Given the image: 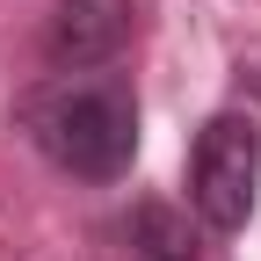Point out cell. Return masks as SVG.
Listing matches in <instances>:
<instances>
[{
	"label": "cell",
	"mask_w": 261,
	"mask_h": 261,
	"mask_svg": "<svg viewBox=\"0 0 261 261\" xmlns=\"http://www.w3.org/2000/svg\"><path fill=\"white\" fill-rule=\"evenodd\" d=\"M22 123L51 167L80 181H116L138 160V94L116 73H65L22 94Z\"/></svg>",
	"instance_id": "6da1fadb"
},
{
	"label": "cell",
	"mask_w": 261,
	"mask_h": 261,
	"mask_svg": "<svg viewBox=\"0 0 261 261\" xmlns=\"http://www.w3.org/2000/svg\"><path fill=\"white\" fill-rule=\"evenodd\" d=\"M254 181H261V130L254 116H211L189 152V203L211 232H240L254 218Z\"/></svg>",
	"instance_id": "7a4b0ae2"
},
{
	"label": "cell",
	"mask_w": 261,
	"mask_h": 261,
	"mask_svg": "<svg viewBox=\"0 0 261 261\" xmlns=\"http://www.w3.org/2000/svg\"><path fill=\"white\" fill-rule=\"evenodd\" d=\"M130 22H138L130 0H58L44 22V58L58 73H94L130 44Z\"/></svg>",
	"instance_id": "3957f363"
},
{
	"label": "cell",
	"mask_w": 261,
	"mask_h": 261,
	"mask_svg": "<svg viewBox=\"0 0 261 261\" xmlns=\"http://www.w3.org/2000/svg\"><path fill=\"white\" fill-rule=\"evenodd\" d=\"M130 261H211V247L196 240V225L174 203H138V218H130Z\"/></svg>",
	"instance_id": "277c9868"
}]
</instances>
